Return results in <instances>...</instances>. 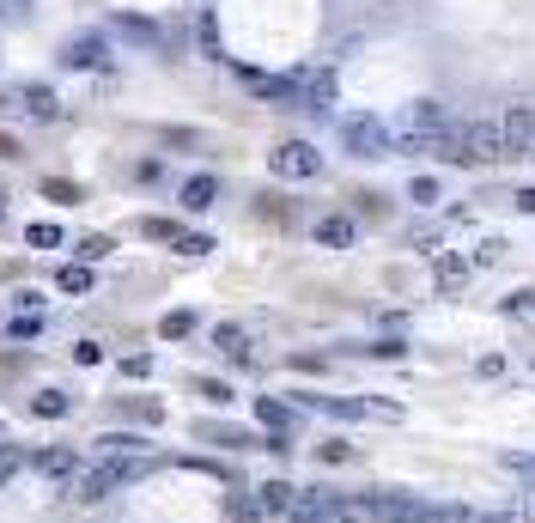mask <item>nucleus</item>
Segmentation results:
<instances>
[{
    "mask_svg": "<svg viewBox=\"0 0 535 523\" xmlns=\"http://www.w3.org/2000/svg\"><path fill=\"white\" fill-rule=\"evenodd\" d=\"M140 475H146V457H92L80 475H73V499H80V505H104L110 493H122Z\"/></svg>",
    "mask_w": 535,
    "mask_h": 523,
    "instance_id": "nucleus-1",
    "label": "nucleus"
},
{
    "mask_svg": "<svg viewBox=\"0 0 535 523\" xmlns=\"http://www.w3.org/2000/svg\"><path fill=\"white\" fill-rule=\"evenodd\" d=\"M450 128V110L438 104V98H414L396 122H390V134H396V153H420V159H432V140Z\"/></svg>",
    "mask_w": 535,
    "mask_h": 523,
    "instance_id": "nucleus-2",
    "label": "nucleus"
},
{
    "mask_svg": "<svg viewBox=\"0 0 535 523\" xmlns=\"http://www.w3.org/2000/svg\"><path fill=\"white\" fill-rule=\"evenodd\" d=\"M341 146H347L353 159H390V153H396V134H390L384 116L353 110V116H341Z\"/></svg>",
    "mask_w": 535,
    "mask_h": 523,
    "instance_id": "nucleus-3",
    "label": "nucleus"
},
{
    "mask_svg": "<svg viewBox=\"0 0 535 523\" xmlns=\"http://www.w3.org/2000/svg\"><path fill=\"white\" fill-rule=\"evenodd\" d=\"M268 171L286 177V183H311V177H323V153H317L311 140H280L274 153H268Z\"/></svg>",
    "mask_w": 535,
    "mask_h": 523,
    "instance_id": "nucleus-4",
    "label": "nucleus"
},
{
    "mask_svg": "<svg viewBox=\"0 0 535 523\" xmlns=\"http://www.w3.org/2000/svg\"><path fill=\"white\" fill-rule=\"evenodd\" d=\"M499 134H505V159H529V153H535V104H529V98L505 104Z\"/></svg>",
    "mask_w": 535,
    "mask_h": 523,
    "instance_id": "nucleus-5",
    "label": "nucleus"
},
{
    "mask_svg": "<svg viewBox=\"0 0 535 523\" xmlns=\"http://www.w3.org/2000/svg\"><path fill=\"white\" fill-rule=\"evenodd\" d=\"M0 110L7 116H37V122H55L61 116V98L49 86H13L7 98H0Z\"/></svg>",
    "mask_w": 535,
    "mask_h": 523,
    "instance_id": "nucleus-6",
    "label": "nucleus"
},
{
    "mask_svg": "<svg viewBox=\"0 0 535 523\" xmlns=\"http://www.w3.org/2000/svg\"><path fill=\"white\" fill-rule=\"evenodd\" d=\"M286 517H292V523H335V517H347V499H335V493H323V487H298V499H292Z\"/></svg>",
    "mask_w": 535,
    "mask_h": 523,
    "instance_id": "nucleus-7",
    "label": "nucleus"
},
{
    "mask_svg": "<svg viewBox=\"0 0 535 523\" xmlns=\"http://www.w3.org/2000/svg\"><path fill=\"white\" fill-rule=\"evenodd\" d=\"M463 153H469V165L505 159V134H499V122H493V116H487V122H463Z\"/></svg>",
    "mask_w": 535,
    "mask_h": 523,
    "instance_id": "nucleus-8",
    "label": "nucleus"
},
{
    "mask_svg": "<svg viewBox=\"0 0 535 523\" xmlns=\"http://www.w3.org/2000/svg\"><path fill=\"white\" fill-rule=\"evenodd\" d=\"M61 67H110V49H104V37L98 31H80V37H67L61 43Z\"/></svg>",
    "mask_w": 535,
    "mask_h": 523,
    "instance_id": "nucleus-9",
    "label": "nucleus"
},
{
    "mask_svg": "<svg viewBox=\"0 0 535 523\" xmlns=\"http://www.w3.org/2000/svg\"><path fill=\"white\" fill-rule=\"evenodd\" d=\"M31 469H37L43 481H73L86 463H80V451H73V444H49V451H37V457H31Z\"/></svg>",
    "mask_w": 535,
    "mask_h": 523,
    "instance_id": "nucleus-10",
    "label": "nucleus"
},
{
    "mask_svg": "<svg viewBox=\"0 0 535 523\" xmlns=\"http://www.w3.org/2000/svg\"><path fill=\"white\" fill-rule=\"evenodd\" d=\"M244 86L256 98H298V73H256V67H244Z\"/></svg>",
    "mask_w": 535,
    "mask_h": 523,
    "instance_id": "nucleus-11",
    "label": "nucleus"
},
{
    "mask_svg": "<svg viewBox=\"0 0 535 523\" xmlns=\"http://www.w3.org/2000/svg\"><path fill=\"white\" fill-rule=\"evenodd\" d=\"M256 420H262L274 438H292V426H298V408H292V402H274V396H256Z\"/></svg>",
    "mask_w": 535,
    "mask_h": 523,
    "instance_id": "nucleus-12",
    "label": "nucleus"
},
{
    "mask_svg": "<svg viewBox=\"0 0 535 523\" xmlns=\"http://www.w3.org/2000/svg\"><path fill=\"white\" fill-rule=\"evenodd\" d=\"M195 438L225 444V451H256V444H262V438H256V432H244V426H213V420H207V426H195Z\"/></svg>",
    "mask_w": 535,
    "mask_h": 523,
    "instance_id": "nucleus-13",
    "label": "nucleus"
},
{
    "mask_svg": "<svg viewBox=\"0 0 535 523\" xmlns=\"http://www.w3.org/2000/svg\"><path fill=\"white\" fill-rule=\"evenodd\" d=\"M353 238H359V226H353L347 213H329V219H317V244H323V250H347Z\"/></svg>",
    "mask_w": 535,
    "mask_h": 523,
    "instance_id": "nucleus-14",
    "label": "nucleus"
},
{
    "mask_svg": "<svg viewBox=\"0 0 535 523\" xmlns=\"http://www.w3.org/2000/svg\"><path fill=\"white\" fill-rule=\"evenodd\" d=\"M292 499H298V487H292V481H262V487H256V511H268V517H286V511H292Z\"/></svg>",
    "mask_w": 535,
    "mask_h": 523,
    "instance_id": "nucleus-15",
    "label": "nucleus"
},
{
    "mask_svg": "<svg viewBox=\"0 0 535 523\" xmlns=\"http://www.w3.org/2000/svg\"><path fill=\"white\" fill-rule=\"evenodd\" d=\"M213 347L232 359V365H250V335H244L238 323H219V329H213Z\"/></svg>",
    "mask_w": 535,
    "mask_h": 523,
    "instance_id": "nucleus-16",
    "label": "nucleus"
},
{
    "mask_svg": "<svg viewBox=\"0 0 535 523\" xmlns=\"http://www.w3.org/2000/svg\"><path fill=\"white\" fill-rule=\"evenodd\" d=\"M92 457H146V438H134V432H104V438L92 444Z\"/></svg>",
    "mask_w": 535,
    "mask_h": 523,
    "instance_id": "nucleus-17",
    "label": "nucleus"
},
{
    "mask_svg": "<svg viewBox=\"0 0 535 523\" xmlns=\"http://www.w3.org/2000/svg\"><path fill=\"white\" fill-rule=\"evenodd\" d=\"M432 280H438V292H456V286L469 280V262H463V256H438V262H432Z\"/></svg>",
    "mask_w": 535,
    "mask_h": 523,
    "instance_id": "nucleus-18",
    "label": "nucleus"
},
{
    "mask_svg": "<svg viewBox=\"0 0 535 523\" xmlns=\"http://www.w3.org/2000/svg\"><path fill=\"white\" fill-rule=\"evenodd\" d=\"M55 286H61V292H73V298H80V292H92V286H98V274H92L86 262H67V268L55 274Z\"/></svg>",
    "mask_w": 535,
    "mask_h": 523,
    "instance_id": "nucleus-19",
    "label": "nucleus"
},
{
    "mask_svg": "<svg viewBox=\"0 0 535 523\" xmlns=\"http://www.w3.org/2000/svg\"><path fill=\"white\" fill-rule=\"evenodd\" d=\"M213 195H219V183H213V177H189V183H183V207H189V213H207V207H213Z\"/></svg>",
    "mask_w": 535,
    "mask_h": 523,
    "instance_id": "nucleus-20",
    "label": "nucleus"
},
{
    "mask_svg": "<svg viewBox=\"0 0 535 523\" xmlns=\"http://www.w3.org/2000/svg\"><path fill=\"white\" fill-rule=\"evenodd\" d=\"M67 408H73V402H67L61 390H37V396H31V414H43V420H67Z\"/></svg>",
    "mask_w": 535,
    "mask_h": 523,
    "instance_id": "nucleus-21",
    "label": "nucleus"
},
{
    "mask_svg": "<svg viewBox=\"0 0 535 523\" xmlns=\"http://www.w3.org/2000/svg\"><path fill=\"white\" fill-rule=\"evenodd\" d=\"M110 250H116V244H110V238H104V232H86V238H80V244H73V256H80V262H86V268H92V262H104V256H110Z\"/></svg>",
    "mask_w": 535,
    "mask_h": 523,
    "instance_id": "nucleus-22",
    "label": "nucleus"
},
{
    "mask_svg": "<svg viewBox=\"0 0 535 523\" xmlns=\"http://www.w3.org/2000/svg\"><path fill=\"white\" fill-rule=\"evenodd\" d=\"M25 244H31V250H55V244H61V226H55V219H31Z\"/></svg>",
    "mask_w": 535,
    "mask_h": 523,
    "instance_id": "nucleus-23",
    "label": "nucleus"
},
{
    "mask_svg": "<svg viewBox=\"0 0 535 523\" xmlns=\"http://www.w3.org/2000/svg\"><path fill=\"white\" fill-rule=\"evenodd\" d=\"M189 329H195V311H165V317H159V335H165V341H183Z\"/></svg>",
    "mask_w": 535,
    "mask_h": 523,
    "instance_id": "nucleus-24",
    "label": "nucleus"
},
{
    "mask_svg": "<svg viewBox=\"0 0 535 523\" xmlns=\"http://www.w3.org/2000/svg\"><path fill=\"white\" fill-rule=\"evenodd\" d=\"M7 335H13V341H37V335H43V311H19V317L7 323Z\"/></svg>",
    "mask_w": 535,
    "mask_h": 523,
    "instance_id": "nucleus-25",
    "label": "nucleus"
},
{
    "mask_svg": "<svg viewBox=\"0 0 535 523\" xmlns=\"http://www.w3.org/2000/svg\"><path fill=\"white\" fill-rule=\"evenodd\" d=\"M122 414H128V420H140V426H159V420H165V408L152 402V396H140V402H122Z\"/></svg>",
    "mask_w": 535,
    "mask_h": 523,
    "instance_id": "nucleus-26",
    "label": "nucleus"
},
{
    "mask_svg": "<svg viewBox=\"0 0 535 523\" xmlns=\"http://www.w3.org/2000/svg\"><path fill=\"white\" fill-rule=\"evenodd\" d=\"M25 463H31V457L19 451V444H0V487H7V481H13V475L25 469Z\"/></svg>",
    "mask_w": 535,
    "mask_h": 523,
    "instance_id": "nucleus-27",
    "label": "nucleus"
},
{
    "mask_svg": "<svg viewBox=\"0 0 535 523\" xmlns=\"http://www.w3.org/2000/svg\"><path fill=\"white\" fill-rule=\"evenodd\" d=\"M140 238H152V244H177L183 232L171 226V219H140Z\"/></svg>",
    "mask_w": 535,
    "mask_h": 523,
    "instance_id": "nucleus-28",
    "label": "nucleus"
},
{
    "mask_svg": "<svg viewBox=\"0 0 535 523\" xmlns=\"http://www.w3.org/2000/svg\"><path fill=\"white\" fill-rule=\"evenodd\" d=\"M317 463H353V444H347V438H329V444H317Z\"/></svg>",
    "mask_w": 535,
    "mask_h": 523,
    "instance_id": "nucleus-29",
    "label": "nucleus"
},
{
    "mask_svg": "<svg viewBox=\"0 0 535 523\" xmlns=\"http://www.w3.org/2000/svg\"><path fill=\"white\" fill-rule=\"evenodd\" d=\"M43 195H49V201H61V207H73V201H80V189H73L67 177H49V183H43Z\"/></svg>",
    "mask_w": 535,
    "mask_h": 523,
    "instance_id": "nucleus-30",
    "label": "nucleus"
},
{
    "mask_svg": "<svg viewBox=\"0 0 535 523\" xmlns=\"http://www.w3.org/2000/svg\"><path fill=\"white\" fill-rule=\"evenodd\" d=\"M195 37H201V49H207V55H219V19H213V13H201Z\"/></svg>",
    "mask_w": 535,
    "mask_h": 523,
    "instance_id": "nucleus-31",
    "label": "nucleus"
},
{
    "mask_svg": "<svg viewBox=\"0 0 535 523\" xmlns=\"http://www.w3.org/2000/svg\"><path fill=\"white\" fill-rule=\"evenodd\" d=\"M207 250H213L207 232H183V238H177V256H207Z\"/></svg>",
    "mask_w": 535,
    "mask_h": 523,
    "instance_id": "nucleus-32",
    "label": "nucleus"
},
{
    "mask_svg": "<svg viewBox=\"0 0 535 523\" xmlns=\"http://www.w3.org/2000/svg\"><path fill=\"white\" fill-rule=\"evenodd\" d=\"M505 311H511V317H535V286L511 292V298H505Z\"/></svg>",
    "mask_w": 535,
    "mask_h": 523,
    "instance_id": "nucleus-33",
    "label": "nucleus"
},
{
    "mask_svg": "<svg viewBox=\"0 0 535 523\" xmlns=\"http://www.w3.org/2000/svg\"><path fill=\"white\" fill-rule=\"evenodd\" d=\"M195 390H201L207 402H232V384H219V378H195Z\"/></svg>",
    "mask_w": 535,
    "mask_h": 523,
    "instance_id": "nucleus-34",
    "label": "nucleus"
},
{
    "mask_svg": "<svg viewBox=\"0 0 535 523\" xmlns=\"http://www.w3.org/2000/svg\"><path fill=\"white\" fill-rule=\"evenodd\" d=\"M408 195H414L420 207H432V201H438V183H432V177H414V183H408Z\"/></svg>",
    "mask_w": 535,
    "mask_h": 523,
    "instance_id": "nucleus-35",
    "label": "nucleus"
},
{
    "mask_svg": "<svg viewBox=\"0 0 535 523\" xmlns=\"http://www.w3.org/2000/svg\"><path fill=\"white\" fill-rule=\"evenodd\" d=\"M505 469H511V475H523V481H529V493H535V457H517V451H511V457H505Z\"/></svg>",
    "mask_w": 535,
    "mask_h": 523,
    "instance_id": "nucleus-36",
    "label": "nucleus"
},
{
    "mask_svg": "<svg viewBox=\"0 0 535 523\" xmlns=\"http://www.w3.org/2000/svg\"><path fill=\"white\" fill-rule=\"evenodd\" d=\"M122 378H152V359H146V353H128V359H122Z\"/></svg>",
    "mask_w": 535,
    "mask_h": 523,
    "instance_id": "nucleus-37",
    "label": "nucleus"
},
{
    "mask_svg": "<svg viewBox=\"0 0 535 523\" xmlns=\"http://www.w3.org/2000/svg\"><path fill=\"white\" fill-rule=\"evenodd\" d=\"M365 353H371V359H402V353H408V347H402V341H371V347H365Z\"/></svg>",
    "mask_w": 535,
    "mask_h": 523,
    "instance_id": "nucleus-38",
    "label": "nucleus"
},
{
    "mask_svg": "<svg viewBox=\"0 0 535 523\" xmlns=\"http://www.w3.org/2000/svg\"><path fill=\"white\" fill-rule=\"evenodd\" d=\"M98 359H104L98 341H80V347H73V365H98Z\"/></svg>",
    "mask_w": 535,
    "mask_h": 523,
    "instance_id": "nucleus-39",
    "label": "nucleus"
},
{
    "mask_svg": "<svg viewBox=\"0 0 535 523\" xmlns=\"http://www.w3.org/2000/svg\"><path fill=\"white\" fill-rule=\"evenodd\" d=\"M0 159H25V146H19L13 134H0Z\"/></svg>",
    "mask_w": 535,
    "mask_h": 523,
    "instance_id": "nucleus-40",
    "label": "nucleus"
},
{
    "mask_svg": "<svg viewBox=\"0 0 535 523\" xmlns=\"http://www.w3.org/2000/svg\"><path fill=\"white\" fill-rule=\"evenodd\" d=\"M25 7L31 0H0V19H25Z\"/></svg>",
    "mask_w": 535,
    "mask_h": 523,
    "instance_id": "nucleus-41",
    "label": "nucleus"
},
{
    "mask_svg": "<svg viewBox=\"0 0 535 523\" xmlns=\"http://www.w3.org/2000/svg\"><path fill=\"white\" fill-rule=\"evenodd\" d=\"M232 523H262V511L256 505H232Z\"/></svg>",
    "mask_w": 535,
    "mask_h": 523,
    "instance_id": "nucleus-42",
    "label": "nucleus"
},
{
    "mask_svg": "<svg viewBox=\"0 0 535 523\" xmlns=\"http://www.w3.org/2000/svg\"><path fill=\"white\" fill-rule=\"evenodd\" d=\"M517 207H523V213H535V189H517Z\"/></svg>",
    "mask_w": 535,
    "mask_h": 523,
    "instance_id": "nucleus-43",
    "label": "nucleus"
},
{
    "mask_svg": "<svg viewBox=\"0 0 535 523\" xmlns=\"http://www.w3.org/2000/svg\"><path fill=\"white\" fill-rule=\"evenodd\" d=\"M335 523H353V517H335Z\"/></svg>",
    "mask_w": 535,
    "mask_h": 523,
    "instance_id": "nucleus-44",
    "label": "nucleus"
},
{
    "mask_svg": "<svg viewBox=\"0 0 535 523\" xmlns=\"http://www.w3.org/2000/svg\"><path fill=\"white\" fill-rule=\"evenodd\" d=\"M0 432H7V426H0Z\"/></svg>",
    "mask_w": 535,
    "mask_h": 523,
    "instance_id": "nucleus-45",
    "label": "nucleus"
}]
</instances>
